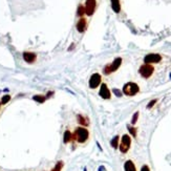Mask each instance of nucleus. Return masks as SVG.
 Listing matches in <instances>:
<instances>
[{"instance_id":"c85d7f7f","label":"nucleus","mask_w":171,"mask_h":171,"mask_svg":"<svg viewBox=\"0 0 171 171\" xmlns=\"http://www.w3.org/2000/svg\"><path fill=\"white\" fill-rule=\"evenodd\" d=\"M0 109H1V103H0Z\"/></svg>"},{"instance_id":"cd10ccee","label":"nucleus","mask_w":171,"mask_h":171,"mask_svg":"<svg viewBox=\"0 0 171 171\" xmlns=\"http://www.w3.org/2000/svg\"><path fill=\"white\" fill-rule=\"evenodd\" d=\"M74 47H75V44L73 43V44H70V47L68 48V50H71V48H74Z\"/></svg>"},{"instance_id":"6e6552de","label":"nucleus","mask_w":171,"mask_h":171,"mask_svg":"<svg viewBox=\"0 0 171 171\" xmlns=\"http://www.w3.org/2000/svg\"><path fill=\"white\" fill-rule=\"evenodd\" d=\"M85 15L92 16L97 10V0H86L85 1Z\"/></svg>"},{"instance_id":"9d476101","label":"nucleus","mask_w":171,"mask_h":171,"mask_svg":"<svg viewBox=\"0 0 171 171\" xmlns=\"http://www.w3.org/2000/svg\"><path fill=\"white\" fill-rule=\"evenodd\" d=\"M22 57H23V60L29 64L35 63L37 60V55L33 52H23Z\"/></svg>"},{"instance_id":"5701e85b","label":"nucleus","mask_w":171,"mask_h":171,"mask_svg":"<svg viewBox=\"0 0 171 171\" xmlns=\"http://www.w3.org/2000/svg\"><path fill=\"white\" fill-rule=\"evenodd\" d=\"M156 103H158V99H153V100H151L148 104H147V109H151Z\"/></svg>"},{"instance_id":"7c9ffc66","label":"nucleus","mask_w":171,"mask_h":171,"mask_svg":"<svg viewBox=\"0 0 171 171\" xmlns=\"http://www.w3.org/2000/svg\"><path fill=\"white\" fill-rule=\"evenodd\" d=\"M169 77H170V79H171V74H170V76H169Z\"/></svg>"},{"instance_id":"6ab92c4d","label":"nucleus","mask_w":171,"mask_h":171,"mask_svg":"<svg viewBox=\"0 0 171 171\" xmlns=\"http://www.w3.org/2000/svg\"><path fill=\"white\" fill-rule=\"evenodd\" d=\"M127 129H128V131H129V133L131 135V137L137 138V135H138V129L135 128V127H133V126H131V125H127Z\"/></svg>"},{"instance_id":"393cba45","label":"nucleus","mask_w":171,"mask_h":171,"mask_svg":"<svg viewBox=\"0 0 171 171\" xmlns=\"http://www.w3.org/2000/svg\"><path fill=\"white\" fill-rule=\"evenodd\" d=\"M54 94H55V91H50L47 92V94H45L46 99H50V98H52V97L54 96Z\"/></svg>"},{"instance_id":"423d86ee","label":"nucleus","mask_w":171,"mask_h":171,"mask_svg":"<svg viewBox=\"0 0 171 171\" xmlns=\"http://www.w3.org/2000/svg\"><path fill=\"white\" fill-rule=\"evenodd\" d=\"M101 84H102V76L98 73L92 74L91 76V78H89V81H88L89 88L96 89V88H98Z\"/></svg>"},{"instance_id":"412c9836","label":"nucleus","mask_w":171,"mask_h":171,"mask_svg":"<svg viewBox=\"0 0 171 171\" xmlns=\"http://www.w3.org/2000/svg\"><path fill=\"white\" fill-rule=\"evenodd\" d=\"M11 99H12V97L10 96V94H4V96H2L0 103H1V105H5V104H8L9 102H10Z\"/></svg>"},{"instance_id":"ddd939ff","label":"nucleus","mask_w":171,"mask_h":171,"mask_svg":"<svg viewBox=\"0 0 171 171\" xmlns=\"http://www.w3.org/2000/svg\"><path fill=\"white\" fill-rule=\"evenodd\" d=\"M74 141V135H73V132H71L70 130H65L63 133V143L64 144H68V143L73 142Z\"/></svg>"},{"instance_id":"bb28decb","label":"nucleus","mask_w":171,"mask_h":171,"mask_svg":"<svg viewBox=\"0 0 171 171\" xmlns=\"http://www.w3.org/2000/svg\"><path fill=\"white\" fill-rule=\"evenodd\" d=\"M98 171H106V168L104 167V166H100V167H99V169H98Z\"/></svg>"},{"instance_id":"4be33fe9","label":"nucleus","mask_w":171,"mask_h":171,"mask_svg":"<svg viewBox=\"0 0 171 171\" xmlns=\"http://www.w3.org/2000/svg\"><path fill=\"white\" fill-rule=\"evenodd\" d=\"M139 115H140V112L135 111V115H132V119H131V125H135V124H137L138 119H139Z\"/></svg>"},{"instance_id":"0eeeda50","label":"nucleus","mask_w":171,"mask_h":171,"mask_svg":"<svg viewBox=\"0 0 171 171\" xmlns=\"http://www.w3.org/2000/svg\"><path fill=\"white\" fill-rule=\"evenodd\" d=\"M162 56L160 54H156V53H151V54H147L144 57V63L145 64H156V63H160L162 61Z\"/></svg>"},{"instance_id":"2eb2a0df","label":"nucleus","mask_w":171,"mask_h":171,"mask_svg":"<svg viewBox=\"0 0 171 171\" xmlns=\"http://www.w3.org/2000/svg\"><path fill=\"white\" fill-rule=\"evenodd\" d=\"M124 170L125 171H137L135 164L131 160H127L125 163H124Z\"/></svg>"},{"instance_id":"b1692460","label":"nucleus","mask_w":171,"mask_h":171,"mask_svg":"<svg viewBox=\"0 0 171 171\" xmlns=\"http://www.w3.org/2000/svg\"><path fill=\"white\" fill-rule=\"evenodd\" d=\"M112 91H114V94L118 97V98H121V97L123 96V92H122L121 89H119V88H114Z\"/></svg>"},{"instance_id":"a878e982","label":"nucleus","mask_w":171,"mask_h":171,"mask_svg":"<svg viewBox=\"0 0 171 171\" xmlns=\"http://www.w3.org/2000/svg\"><path fill=\"white\" fill-rule=\"evenodd\" d=\"M141 171H150V168L148 165H143L141 168Z\"/></svg>"},{"instance_id":"c756f323","label":"nucleus","mask_w":171,"mask_h":171,"mask_svg":"<svg viewBox=\"0 0 171 171\" xmlns=\"http://www.w3.org/2000/svg\"><path fill=\"white\" fill-rule=\"evenodd\" d=\"M84 171H87V170H86V168H84Z\"/></svg>"},{"instance_id":"f257e3e1","label":"nucleus","mask_w":171,"mask_h":171,"mask_svg":"<svg viewBox=\"0 0 171 171\" xmlns=\"http://www.w3.org/2000/svg\"><path fill=\"white\" fill-rule=\"evenodd\" d=\"M73 135H74V141H76L79 144H85L89 140V130L86 127L79 126L75 129Z\"/></svg>"},{"instance_id":"20e7f679","label":"nucleus","mask_w":171,"mask_h":171,"mask_svg":"<svg viewBox=\"0 0 171 171\" xmlns=\"http://www.w3.org/2000/svg\"><path fill=\"white\" fill-rule=\"evenodd\" d=\"M131 142H132V141H131V137L129 135H122L121 140H120V144H119L120 152L123 154L127 153L131 147Z\"/></svg>"},{"instance_id":"aec40b11","label":"nucleus","mask_w":171,"mask_h":171,"mask_svg":"<svg viewBox=\"0 0 171 171\" xmlns=\"http://www.w3.org/2000/svg\"><path fill=\"white\" fill-rule=\"evenodd\" d=\"M84 15H85L84 5H83V4H79V6H78V10H77V16H78V17H80V18H82Z\"/></svg>"},{"instance_id":"f03ea898","label":"nucleus","mask_w":171,"mask_h":171,"mask_svg":"<svg viewBox=\"0 0 171 171\" xmlns=\"http://www.w3.org/2000/svg\"><path fill=\"white\" fill-rule=\"evenodd\" d=\"M122 62H123V59H122L121 57L115 58V59L110 64H107V65L104 66L103 74H104V75H106V76H108V75H110V74H112V73H115V71H117L118 69L121 67Z\"/></svg>"},{"instance_id":"f3484780","label":"nucleus","mask_w":171,"mask_h":171,"mask_svg":"<svg viewBox=\"0 0 171 171\" xmlns=\"http://www.w3.org/2000/svg\"><path fill=\"white\" fill-rule=\"evenodd\" d=\"M119 144H120V137L119 135H115L112 138V140L110 141V145L114 149H118L119 148Z\"/></svg>"},{"instance_id":"9b49d317","label":"nucleus","mask_w":171,"mask_h":171,"mask_svg":"<svg viewBox=\"0 0 171 171\" xmlns=\"http://www.w3.org/2000/svg\"><path fill=\"white\" fill-rule=\"evenodd\" d=\"M87 20L85 19V18H80L79 20H78L77 24H76V27H77V31L79 32V33H84L85 31L87 29Z\"/></svg>"},{"instance_id":"1a4fd4ad","label":"nucleus","mask_w":171,"mask_h":171,"mask_svg":"<svg viewBox=\"0 0 171 171\" xmlns=\"http://www.w3.org/2000/svg\"><path fill=\"white\" fill-rule=\"evenodd\" d=\"M99 96L101 97L104 100H109L111 98V91L108 88L106 83H102L100 85V91H99Z\"/></svg>"},{"instance_id":"4468645a","label":"nucleus","mask_w":171,"mask_h":171,"mask_svg":"<svg viewBox=\"0 0 171 171\" xmlns=\"http://www.w3.org/2000/svg\"><path fill=\"white\" fill-rule=\"evenodd\" d=\"M111 3V9L115 14H119L121 12V1L120 0H110Z\"/></svg>"},{"instance_id":"a211bd4d","label":"nucleus","mask_w":171,"mask_h":171,"mask_svg":"<svg viewBox=\"0 0 171 171\" xmlns=\"http://www.w3.org/2000/svg\"><path fill=\"white\" fill-rule=\"evenodd\" d=\"M64 167V162L63 161H59L56 163V165L54 166V168H53L50 171H62Z\"/></svg>"},{"instance_id":"39448f33","label":"nucleus","mask_w":171,"mask_h":171,"mask_svg":"<svg viewBox=\"0 0 171 171\" xmlns=\"http://www.w3.org/2000/svg\"><path fill=\"white\" fill-rule=\"evenodd\" d=\"M154 73V67L151 64H143L139 68V74L141 75V77H143L144 79H149Z\"/></svg>"},{"instance_id":"dca6fc26","label":"nucleus","mask_w":171,"mask_h":171,"mask_svg":"<svg viewBox=\"0 0 171 171\" xmlns=\"http://www.w3.org/2000/svg\"><path fill=\"white\" fill-rule=\"evenodd\" d=\"M33 100L36 101V102L40 103V104H43L45 102L47 99H46V97L44 96V94H35V96L33 97Z\"/></svg>"},{"instance_id":"7ed1b4c3","label":"nucleus","mask_w":171,"mask_h":171,"mask_svg":"<svg viewBox=\"0 0 171 171\" xmlns=\"http://www.w3.org/2000/svg\"><path fill=\"white\" fill-rule=\"evenodd\" d=\"M122 92L127 97H135L140 92V86L135 82H128L123 86Z\"/></svg>"},{"instance_id":"f8f14e48","label":"nucleus","mask_w":171,"mask_h":171,"mask_svg":"<svg viewBox=\"0 0 171 171\" xmlns=\"http://www.w3.org/2000/svg\"><path fill=\"white\" fill-rule=\"evenodd\" d=\"M77 122H78V124L82 127H87L91 124V121H89L88 117H86V115H81V114L77 115Z\"/></svg>"}]
</instances>
